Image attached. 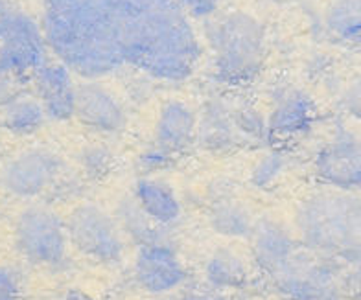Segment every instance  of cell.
I'll list each match as a JSON object with an SVG mask.
<instances>
[{
  "mask_svg": "<svg viewBox=\"0 0 361 300\" xmlns=\"http://www.w3.org/2000/svg\"><path fill=\"white\" fill-rule=\"evenodd\" d=\"M126 65L161 81L194 72L201 48L188 13L177 0H109Z\"/></svg>",
  "mask_w": 361,
  "mask_h": 300,
  "instance_id": "obj_1",
  "label": "cell"
},
{
  "mask_svg": "<svg viewBox=\"0 0 361 300\" xmlns=\"http://www.w3.org/2000/svg\"><path fill=\"white\" fill-rule=\"evenodd\" d=\"M43 34L59 63L81 77L126 67L109 0H44Z\"/></svg>",
  "mask_w": 361,
  "mask_h": 300,
  "instance_id": "obj_2",
  "label": "cell"
},
{
  "mask_svg": "<svg viewBox=\"0 0 361 300\" xmlns=\"http://www.w3.org/2000/svg\"><path fill=\"white\" fill-rule=\"evenodd\" d=\"M295 227L302 247L321 256L361 260V199L348 192H317L300 203Z\"/></svg>",
  "mask_w": 361,
  "mask_h": 300,
  "instance_id": "obj_3",
  "label": "cell"
},
{
  "mask_svg": "<svg viewBox=\"0 0 361 300\" xmlns=\"http://www.w3.org/2000/svg\"><path fill=\"white\" fill-rule=\"evenodd\" d=\"M207 39L216 74L225 83H245L257 76L266 56V30L252 15L231 11L210 24Z\"/></svg>",
  "mask_w": 361,
  "mask_h": 300,
  "instance_id": "obj_4",
  "label": "cell"
},
{
  "mask_svg": "<svg viewBox=\"0 0 361 300\" xmlns=\"http://www.w3.org/2000/svg\"><path fill=\"white\" fill-rule=\"evenodd\" d=\"M43 28L11 0H0V72L11 77L35 74L47 65Z\"/></svg>",
  "mask_w": 361,
  "mask_h": 300,
  "instance_id": "obj_5",
  "label": "cell"
},
{
  "mask_svg": "<svg viewBox=\"0 0 361 300\" xmlns=\"http://www.w3.org/2000/svg\"><path fill=\"white\" fill-rule=\"evenodd\" d=\"M271 280L286 300H339L338 262L306 247L297 249Z\"/></svg>",
  "mask_w": 361,
  "mask_h": 300,
  "instance_id": "obj_6",
  "label": "cell"
},
{
  "mask_svg": "<svg viewBox=\"0 0 361 300\" xmlns=\"http://www.w3.org/2000/svg\"><path fill=\"white\" fill-rule=\"evenodd\" d=\"M15 245L35 265H63L68 247L67 223L47 206H30L17 218Z\"/></svg>",
  "mask_w": 361,
  "mask_h": 300,
  "instance_id": "obj_7",
  "label": "cell"
},
{
  "mask_svg": "<svg viewBox=\"0 0 361 300\" xmlns=\"http://www.w3.org/2000/svg\"><path fill=\"white\" fill-rule=\"evenodd\" d=\"M67 232L68 242L94 262L116 263L124 254V232L118 221L94 203H85L72 210Z\"/></svg>",
  "mask_w": 361,
  "mask_h": 300,
  "instance_id": "obj_8",
  "label": "cell"
},
{
  "mask_svg": "<svg viewBox=\"0 0 361 300\" xmlns=\"http://www.w3.org/2000/svg\"><path fill=\"white\" fill-rule=\"evenodd\" d=\"M63 173V161L50 149L35 148L11 158L0 173V182L17 197H37L54 188Z\"/></svg>",
  "mask_w": 361,
  "mask_h": 300,
  "instance_id": "obj_9",
  "label": "cell"
},
{
  "mask_svg": "<svg viewBox=\"0 0 361 300\" xmlns=\"http://www.w3.org/2000/svg\"><path fill=\"white\" fill-rule=\"evenodd\" d=\"M315 175L332 190H360L361 139L345 127H338L332 140L315 157Z\"/></svg>",
  "mask_w": 361,
  "mask_h": 300,
  "instance_id": "obj_10",
  "label": "cell"
},
{
  "mask_svg": "<svg viewBox=\"0 0 361 300\" xmlns=\"http://www.w3.org/2000/svg\"><path fill=\"white\" fill-rule=\"evenodd\" d=\"M135 280L152 295H164L185 284L186 269L170 243L138 249L135 260Z\"/></svg>",
  "mask_w": 361,
  "mask_h": 300,
  "instance_id": "obj_11",
  "label": "cell"
},
{
  "mask_svg": "<svg viewBox=\"0 0 361 300\" xmlns=\"http://www.w3.org/2000/svg\"><path fill=\"white\" fill-rule=\"evenodd\" d=\"M76 116L90 131L114 135L126 127V111L113 92L94 80L78 85Z\"/></svg>",
  "mask_w": 361,
  "mask_h": 300,
  "instance_id": "obj_12",
  "label": "cell"
},
{
  "mask_svg": "<svg viewBox=\"0 0 361 300\" xmlns=\"http://www.w3.org/2000/svg\"><path fill=\"white\" fill-rule=\"evenodd\" d=\"M39 101L48 118L63 122L76 116L78 85L63 63H47L34 74Z\"/></svg>",
  "mask_w": 361,
  "mask_h": 300,
  "instance_id": "obj_13",
  "label": "cell"
},
{
  "mask_svg": "<svg viewBox=\"0 0 361 300\" xmlns=\"http://www.w3.org/2000/svg\"><path fill=\"white\" fill-rule=\"evenodd\" d=\"M251 242L255 263L269 278L276 271H281L299 249L290 230L269 218L258 220L255 223Z\"/></svg>",
  "mask_w": 361,
  "mask_h": 300,
  "instance_id": "obj_14",
  "label": "cell"
},
{
  "mask_svg": "<svg viewBox=\"0 0 361 300\" xmlns=\"http://www.w3.org/2000/svg\"><path fill=\"white\" fill-rule=\"evenodd\" d=\"M315 118V107L310 96L299 89H284L275 98L267 116L269 135L275 139H293L306 133Z\"/></svg>",
  "mask_w": 361,
  "mask_h": 300,
  "instance_id": "obj_15",
  "label": "cell"
},
{
  "mask_svg": "<svg viewBox=\"0 0 361 300\" xmlns=\"http://www.w3.org/2000/svg\"><path fill=\"white\" fill-rule=\"evenodd\" d=\"M197 116L185 101H166L155 124V146L179 155L197 139Z\"/></svg>",
  "mask_w": 361,
  "mask_h": 300,
  "instance_id": "obj_16",
  "label": "cell"
},
{
  "mask_svg": "<svg viewBox=\"0 0 361 300\" xmlns=\"http://www.w3.org/2000/svg\"><path fill=\"white\" fill-rule=\"evenodd\" d=\"M133 197L140 208L157 225L170 229L180 220V201L168 182L155 177H140L135 182Z\"/></svg>",
  "mask_w": 361,
  "mask_h": 300,
  "instance_id": "obj_17",
  "label": "cell"
},
{
  "mask_svg": "<svg viewBox=\"0 0 361 300\" xmlns=\"http://www.w3.org/2000/svg\"><path fill=\"white\" fill-rule=\"evenodd\" d=\"M197 142L209 151H227L242 142L233 120V111H228L221 101H210L197 124Z\"/></svg>",
  "mask_w": 361,
  "mask_h": 300,
  "instance_id": "obj_18",
  "label": "cell"
},
{
  "mask_svg": "<svg viewBox=\"0 0 361 300\" xmlns=\"http://www.w3.org/2000/svg\"><path fill=\"white\" fill-rule=\"evenodd\" d=\"M114 218L118 221L122 232L128 238L138 243V247L146 245H159V243H170L168 239V229L157 225L149 215L140 208L133 196L124 197L118 201Z\"/></svg>",
  "mask_w": 361,
  "mask_h": 300,
  "instance_id": "obj_19",
  "label": "cell"
},
{
  "mask_svg": "<svg viewBox=\"0 0 361 300\" xmlns=\"http://www.w3.org/2000/svg\"><path fill=\"white\" fill-rule=\"evenodd\" d=\"M257 221L242 201L231 196H221L210 205L209 225L210 229L224 238H251Z\"/></svg>",
  "mask_w": 361,
  "mask_h": 300,
  "instance_id": "obj_20",
  "label": "cell"
},
{
  "mask_svg": "<svg viewBox=\"0 0 361 300\" xmlns=\"http://www.w3.org/2000/svg\"><path fill=\"white\" fill-rule=\"evenodd\" d=\"M324 26L345 46L361 48V0H332Z\"/></svg>",
  "mask_w": 361,
  "mask_h": 300,
  "instance_id": "obj_21",
  "label": "cell"
},
{
  "mask_svg": "<svg viewBox=\"0 0 361 300\" xmlns=\"http://www.w3.org/2000/svg\"><path fill=\"white\" fill-rule=\"evenodd\" d=\"M204 280L216 291L238 289L247 282V265L231 249H218L204 263Z\"/></svg>",
  "mask_w": 361,
  "mask_h": 300,
  "instance_id": "obj_22",
  "label": "cell"
},
{
  "mask_svg": "<svg viewBox=\"0 0 361 300\" xmlns=\"http://www.w3.org/2000/svg\"><path fill=\"white\" fill-rule=\"evenodd\" d=\"M47 113H44L43 105L39 100H32V98H17L11 101L4 109V116H2V125L13 135H26L37 133L39 129L43 127L44 120H47Z\"/></svg>",
  "mask_w": 361,
  "mask_h": 300,
  "instance_id": "obj_23",
  "label": "cell"
},
{
  "mask_svg": "<svg viewBox=\"0 0 361 300\" xmlns=\"http://www.w3.org/2000/svg\"><path fill=\"white\" fill-rule=\"evenodd\" d=\"M288 170V157L282 151L271 149L266 155H262L252 166L249 181L258 190H271L279 182Z\"/></svg>",
  "mask_w": 361,
  "mask_h": 300,
  "instance_id": "obj_24",
  "label": "cell"
},
{
  "mask_svg": "<svg viewBox=\"0 0 361 300\" xmlns=\"http://www.w3.org/2000/svg\"><path fill=\"white\" fill-rule=\"evenodd\" d=\"M233 120L236 125L238 135L242 140H251V142H264L271 137L269 127H267V118L258 113L252 107H238L233 111Z\"/></svg>",
  "mask_w": 361,
  "mask_h": 300,
  "instance_id": "obj_25",
  "label": "cell"
},
{
  "mask_svg": "<svg viewBox=\"0 0 361 300\" xmlns=\"http://www.w3.org/2000/svg\"><path fill=\"white\" fill-rule=\"evenodd\" d=\"M80 162L87 175L98 179V177L109 175L114 158L113 153L107 148H102V146H87L80 153Z\"/></svg>",
  "mask_w": 361,
  "mask_h": 300,
  "instance_id": "obj_26",
  "label": "cell"
},
{
  "mask_svg": "<svg viewBox=\"0 0 361 300\" xmlns=\"http://www.w3.org/2000/svg\"><path fill=\"white\" fill-rule=\"evenodd\" d=\"M173 158H176V155H171V153L159 148V146H153V148L140 153V157L137 158V166L142 172V177H152L153 173L168 170Z\"/></svg>",
  "mask_w": 361,
  "mask_h": 300,
  "instance_id": "obj_27",
  "label": "cell"
},
{
  "mask_svg": "<svg viewBox=\"0 0 361 300\" xmlns=\"http://www.w3.org/2000/svg\"><path fill=\"white\" fill-rule=\"evenodd\" d=\"M0 300H23V280L13 267L0 265Z\"/></svg>",
  "mask_w": 361,
  "mask_h": 300,
  "instance_id": "obj_28",
  "label": "cell"
},
{
  "mask_svg": "<svg viewBox=\"0 0 361 300\" xmlns=\"http://www.w3.org/2000/svg\"><path fill=\"white\" fill-rule=\"evenodd\" d=\"M343 109L347 111V115L352 118H356L361 122V76L354 77V80L345 87L341 96Z\"/></svg>",
  "mask_w": 361,
  "mask_h": 300,
  "instance_id": "obj_29",
  "label": "cell"
},
{
  "mask_svg": "<svg viewBox=\"0 0 361 300\" xmlns=\"http://www.w3.org/2000/svg\"><path fill=\"white\" fill-rule=\"evenodd\" d=\"M185 11L192 17H200V19H204V17H210L218 10V6L221 0H177Z\"/></svg>",
  "mask_w": 361,
  "mask_h": 300,
  "instance_id": "obj_30",
  "label": "cell"
},
{
  "mask_svg": "<svg viewBox=\"0 0 361 300\" xmlns=\"http://www.w3.org/2000/svg\"><path fill=\"white\" fill-rule=\"evenodd\" d=\"M15 80L17 77H11L8 74H2L0 72V107H8L13 100L19 98L17 94V87H15Z\"/></svg>",
  "mask_w": 361,
  "mask_h": 300,
  "instance_id": "obj_31",
  "label": "cell"
},
{
  "mask_svg": "<svg viewBox=\"0 0 361 300\" xmlns=\"http://www.w3.org/2000/svg\"><path fill=\"white\" fill-rule=\"evenodd\" d=\"M345 286L352 296L361 300V260L350 263V271L345 277Z\"/></svg>",
  "mask_w": 361,
  "mask_h": 300,
  "instance_id": "obj_32",
  "label": "cell"
},
{
  "mask_svg": "<svg viewBox=\"0 0 361 300\" xmlns=\"http://www.w3.org/2000/svg\"><path fill=\"white\" fill-rule=\"evenodd\" d=\"M180 300H224V296L212 287H195V289L185 291Z\"/></svg>",
  "mask_w": 361,
  "mask_h": 300,
  "instance_id": "obj_33",
  "label": "cell"
},
{
  "mask_svg": "<svg viewBox=\"0 0 361 300\" xmlns=\"http://www.w3.org/2000/svg\"><path fill=\"white\" fill-rule=\"evenodd\" d=\"M59 300H92V299H89V296L80 293V291H71V293H67V295Z\"/></svg>",
  "mask_w": 361,
  "mask_h": 300,
  "instance_id": "obj_34",
  "label": "cell"
}]
</instances>
